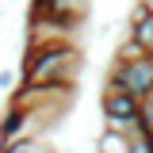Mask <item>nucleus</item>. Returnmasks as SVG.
<instances>
[{
  "label": "nucleus",
  "mask_w": 153,
  "mask_h": 153,
  "mask_svg": "<svg viewBox=\"0 0 153 153\" xmlns=\"http://www.w3.org/2000/svg\"><path fill=\"white\" fill-rule=\"evenodd\" d=\"M84 73V54L76 42H38L27 46L19 84L38 88V84H76V76Z\"/></svg>",
  "instance_id": "f257e3e1"
},
{
  "label": "nucleus",
  "mask_w": 153,
  "mask_h": 153,
  "mask_svg": "<svg viewBox=\"0 0 153 153\" xmlns=\"http://www.w3.org/2000/svg\"><path fill=\"white\" fill-rule=\"evenodd\" d=\"M119 92L130 96H149L153 92V54H138V57H111V69H107V80Z\"/></svg>",
  "instance_id": "f03ea898"
},
{
  "label": "nucleus",
  "mask_w": 153,
  "mask_h": 153,
  "mask_svg": "<svg viewBox=\"0 0 153 153\" xmlns=\"http://www.w3.org/2000/svg\"><path fill=\"white\" fill-rule=\"evenodd\" d=\"M138 107H142V100L130 92H119L111 84H103V96H100V115H103V123L111 126V130H126L130 134L138 126Z\"/></svg>",
  "instance_id": "7ed1b4c3"
},
{
  "label": "nucleus",
  "mask_w": 153,
  "mask_h": 153,
  "mask_svg": "<svg viewBox=\"0 0 153 153\" xmlns=\"http://www.w3.org/2000/svg\"><path fill=\"white\" fill-rule=\"evenodd\" d=\"M92 12V0H31V16H50L61 27H84V19Z\"/></svg>",
  "instance_id": "20e7f679"
},
{
  "label": "nucleus",
  "mask_w": 153,
  "mask_h": 153,
  "mask_svg": "<svg viewBox=\"0 0 153 153\" xmlns=\"http://www.w3.org/2000/svg\"><path fill=\"white\" fill-rule=\"evenodd\" d=\"M126 35H130L142 50H149V54H153V12L142 4V0L134 4L130 19H126Z\"/></svg>",
  "instance_id": "39448f33"
},
{
  "label": "nucleus",
  "mask_w": 153,
  "mask_h": 153,
  "mask_svg": "<svg viewBox=\"0 0 153 153\" xmlns=\"http://www.w3.org/2000/svg\"><path fill=\"white\" fill-rule=\"evenodd\" d=\"M23 134H35V123H31V115L23 111V107L8 103V111L0 115V146H4V142H16Z\"/></svg>",
  "instance_id": "423d86ee"
},
{
  "label": "nucleus",
  "mask_w": 153,
  "mask_h": 153,
  "mask_svg": "<svg viewBox=\"0 0 153 153\" xmlns=\"http://www.w3.org/2000/svg\"><path fill=\"white\" fill-rule=\"evenodd\" d=\"M0 153H54V146H50L42 134H23L16 142H4Z\"/></svg>",
  "instance_id": "0eeeda50"
},
{
  "label": "nucleus",
  "mask_w": 153,
  "mask_h": 153,
  "mask_svg": "<svg viewBox=\"0 0 153 153\" xmlns=\"http://www.w3.org/2000/svg\"><path fill=\"white\" fill-rule=\"evenodd\" d=\"M126 130H111V126H103L100 134V142H96V153H126Z\"/></svg>",
  "instance_id": "6e6552de"
},
{
  "label": "nucleus",
  "mask_w": 153,
  "mask_h": 153,
  "mask_svg": "<svg viewBox=\"0 0 153 153\" xmlns=\"http://www.w3.org/2000/svg\"><path fill=\"white\" fill-rule=\"evenodd\" d=\"M126 138H130L126 142V153H153V134H146L142 126H134Z\"/></svg>",
  "instance_id": "1a4fd4ad"
},
{
  "label": "nucleus",
  "mask_w": 153,
  "mask_h": 153,
  "mask_svg": "<svg viewBox=\"0 0 153 153\" xmlns=\"http://www.w3.org/2000/svg\"><path fill=\"white\" fill-rule=\"evenodd\" d=\"M138 126L146 134H153V92L142 96V107H138Z\"/></svg>",
  "instance_id": "9d476101"
},
{
  "label": "nucleus",
  "mask_w": 153,
  "mask_h": 153,
  "mask_svg": "<svg viewBox=\"0 0 153 153\" xmlns=\"http://www.w3.org/2000/svg\"><path fill=\"white\" fill-rule=\"evenodd\" d=\"M16 84V69H0V92H12Z\"/></svg>",
  "instance_id": "9b49d317"
},
{
  "label": "nucleus",
  "mask_w": 153,
  "mask_h": 153,
  "mask_svg": "<svg viewBox=\"0 0 153 153\" xmlns=\"http://www.w3.org/2000/svg\"><path fill=\"white\" fill-rule=\"evenodd\" d=\"M8 4H19V0H8Z\"/></svg>",
  "instance_id": "f8f14e48"
},
{
  "label": "nucleus",
  "mask_w": 153,
  "mask_h": 153,
  "mask_svg": "<svg viewBox=\"0 0 153 153\" xmlns=\"http://www.w3.org/2000/svg\"><path fill=\"white\" fill-rule=\"evenodd\" d=\"M54 153H57V149H54Z\"/></svg>",
  "instance_id": "ddd939ff"
}]
</instances>
